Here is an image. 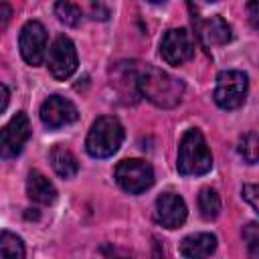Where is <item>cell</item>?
<instances>
[{
    "label": "cell",
    "mask_w": 259,
    "mask_h": 259,
    "mask_svg": "<svg viewBox=\"0 0 259 259\" xmlns=\"http://www.w3.org/2000/svg\"><path fill=\"white\" fill-rule=\"evenodd\" d=\"M136 87L148 101H152L156 107H162V109L176 107L184 93V85L180 79L152 65H146L142 71H138Z\"/></svg>",
    "instance_id": "1"
},
{
    "label": "cell",
    "mask_w": 259,
    "mask_h": 259,
    "mask_svg": "<svg viewBox=\"0 0 259 259\" xmlns=\"http://www.w3.org/2000/svg\"><path fill=\"white\" fill-rule=\"evenodd\" d=\"M176 168L182 176H202L212 168V154L200 130H186L178 144Z\"/></svg>",
    "instance_id": "2"
},
{
    "label": "cell",
    "mask_w": 259,
    "mask_h": 259,
    "mask_svg": "<svg viewBox=\"0 0 259 259\" xmlns=\"http://www.w3.org/2000/svg\"><path fill=\"white\" fill-rule=\"evenodd\" d=\"M123 136H125L123 125L119 123L117 117H113V115L97 117L87 134L85 150L93 158H109L119 150Z\"/></svg>",
    "instance_id": "3"
},
{
    "label": "cell",
    "mask_w": 259,
    "mask_h": 259,
    "mask_svg": "<svg viewBox=\"0 0 259 259\" xmlns=\"http://www.w3.org/2000/svg\"><path fill=\"white\" fill-rule=\"evenodd\" d=\"M249 89V79L243 71L227 69L217 75V87H214V103L221 109H237L245 103Z\"/></svg>",
    "instance_id": "4"
},
{
    "label": "cell",
    "mask_w": 259,
    "mask_h": 259,
    "mask_svg": "<svg viewBox=\"0 0 259 259\" xmlns=\"http://www.w3.org/2000/svg\"><path fill=\"white\" fill-rule=\"evenodd\" d=\"M115 182L130 194H140L154 184V170L146 160L130 158L115 166Z\"/></svg>",
    "instance_id": "5"
},
{
    "label": "cell",
    "mask_w": 259,
    "mask_h": 259,
    "mask_svg": "<svg viewBox=\"0 0 259 259\" xmlns=\"http://www.w3.org/2000/svg\"><path fill=\"white\" fill-rule=\"evenodd\" d=\"M47 65H49L51 75L59 81L69 79L77 71V49L69 36L59 34L53 40L47 53Z\"/></svg>",
    "instance_id": "6"
},
{
    "label": "cell",
    "mask_w": 259,
    "mask_h": 259,
    "mask_svg": "<svg viewBox=\"0 0 259 259\" xmlns=\"http://www.w3.org/2000/svg\"><path fill=\"white\" fill-rule=\"evenodd\" d=\"M160 55L172 67H180L188 63L194 57L192 34L186 28H170L160 40Z\"/></svg>",
    "instance_id": "7"
},
{
    "label": "cell",
    "mask_w": 259,
    "mask_h": 259,
    "mask_svg": "<svg viewBox=\"0 0 259 259\" xmlns=\"http://www.w3.org/2000/svg\"><path fill=\"white\" fill-rule=\"evenodd\" d=\"M30 138V121L24 111H18L10 121L0 127V158H16Z\"/></svg>",
    "instance_id": "8"
},
{
    "label": "cell",
    "mask_w": 259,
    "mask_h": 259,
    "mask_svg": "<svg viewBox=\"0 0 259 259\" xmlns=\"http://www.w3.org/2000/svg\"><path fill=\"white\" fill-rule=\"evenodd\" d=\"M18 47H20V55L22 59L36 67L45 61L47 57V30L38 20H28L24 22V26L20 28L18 34Z\"/></svg>",
    "instance_id": "9"
},
{
    "label": "cell",
    "mask_w": 259,
    "mask_h": 259,
    "mask_svg": "<svg viewBox=\"0 0 259 259\" xmlns=\"http://www.w3.org/2000/svg\"><path fill=\"white\" fill-rule=\"evenodd\" d=\"M40 121L51 127V130H59V127H65L73 121H77L79 117V111L75 107V103L63 95H51L42 101L40 105Z\"/></svg>",
    "instance_id": "10"
},
{
    "label": "cell",
    "mask_w": 259,
    "mask_h": 259,
    "mask_svg": "<svg viewBox=\"0 0 259 259\" xmlns=\"http://www.w3.org/2000/svg\"><path fill=\"white\" fill-rule=\"evenodd\" d=\"M156 221L166 229H178L186 221V202L174 192H164L156 198Z\"/></svg>",
    "instance_id": "11"
},
{
    "label": "cell",
    "mask_w": 259,
    "mask_h": 259,
    "mask_svg": "<svg viewBox=\"0 0 259 259\" xmlns=\"http://www.w3.org/2000/svg\"><path fill=\"white\" fill-rule=\"evenodd\" d=\"M196 34L202 40V45H206V47H221V45H227L233 38L229 22L219 14L210 16L206 20H198Z\"/></svg>",
    "instance_id": "12"
},
{
    "label": "cell",
    "mask_w": 259,
    "mask_h": 259,
    "mask_svg": "<svg viewBox=\"0 0 259 259\" xmlns=\"http://www.w3.org/2000/svg\"><path fill=\"white\" fill-rule=\"evenodd\" d=\"M217 249L212 233H192L180 241V255L186 259H208Z\"/></svg>",
    "instance_id": "13"
},
{
    "label": "cell",
    "mask_w": 259,
    "mask_h": 259,
    "mask_svg": "<svg viewBox=\"0 0 259 259\" xmlns=\"http://www.w3.org/2000/svg\"><path fill=\"white\" fill-rule=\"evenodd\" d=\"M26 194L32 202L38 204H53L57 198V188L55 184L38 170H30L26 178Z\"/></svg>",
    "instance_id": "14"
},
{
    "label": "cell",
    "mask_w": 259,
    "mask_h": 259,
    "mask_svg": "<svg viewBox=\"0 0 259 259\" xmlns=\"http://www.w3.org/2000/svg\"><path fill=\"white\" fill-rule=\"evenodd\" d=\"M49 158H51L53 170L61 178H73L79 172V162H77L75 154L67 146H63V144H55L51 154H49Z\"/></svg>",
    "instance_id": "15"
},
{
    "label": "cell",
    "mask_w": 259,
    "mask_h": 259,
    "mask_svg": "<svg viewBox=\"0 0 259 259\" xmlns=\"http://www.w3.org/2000/svg\"><path fill=\"white\" fill-rule=\"evenodd\" d=\"M198 210L204 221H214L221 214V196L214 188H202L198 192Z\"/></svg>",
    "instance_id": "16"
},
{
    "label": "cell",
    "mask_w": 259,
    "mask_h": 259,
    "mask_svg": "<svg viewBox=\"0 0 259 259\" xmlns=\"http://www.w3.org/2000/svg\"><path fill=\"white\" fill-rule=\"evenodd\" d=\"M0 259H24V243L10 231H0Z\"/></svg>",
    "instance_id": "17"
},
{
    "label": "cell",
    "mask_w": 259,
    "mask_h": 259,
    "mask_svg": "<svg viewBox=\"0 0 259 259\" xmlns=\"http://www.w3.org/2000/svg\"><path fill=\"white\" fill-rule=\"evenodd\" d=\"M55 14L67 26H77L83 18V10L77 4H71V2H57L55 4Z\"/></svg>",
    "instance_id": "18"
},
{
    "label": "cell",
    "mask_w": 259,
    "mask_h": 259,
    "mask_svg": "<svg viewBox=\"0 0 259 259\" xmlns=\"http://www.w3.org/2000/svg\"><path fill=\"white\" fill-rule=\"evenodd\" d=\"M239 154L243 156V160L247 164H255L257 162V134L249 132L241 138L239 142Z\"/></svg>",
    "instance_id": "19"
},
{
    "label": "cell",
    "mask_w": 259,
    "mask_h": 259,
    "mask_svg": "<svg viewBox=\"0 0 259 259\" xmlns=\"http://www.w3.org/2000/svg\"><path fill=\"white\" fill-rule=\"evenodd\" d=\"M243 239L247 241L249 259H259V253H257V245H259V229H257V223H249L243 229Z\"/></svg>",
    "instance_id": "20"
},
{
    "label": "cell",
    "mask_w": 259,
    "mask_h": 259,
    "mask_svg": "<svg viewBox=\"0 0 259 259\" xmlns=\"http://www.w3.org/2000/svg\"><path fill=\"white\" fill-rule=\"evenodd\" d=\"M257 190H259V188H257L255 184H245V186H243V198H245L255 210L259 208V202H257Z\"/></svg>",
    "instance_id": "21"
},
{
    "label": "cell",
    "mask_w": 259,
    "mask_h": 259,
    "mask_svg": "<svg viewBox=\"0 0 259 259\" xmlns=\"http://www.w3.org/2000/svg\"><path fill=\"white\" fill-rule=\"evenodd\" d=\"M8 101H10V93H8L6 85H2V83H0V113L8 107Z\"/></svg>",
    "instance_id": "22"
},
{
    "label": "cell",
    "mask_w": 259,
    "mask_h": 259,
    "mask_svg": "<svg viewBox=\"0 0 259 259\" xmlns=\"http://www.w3.org/2000/svg\"><path fill=\"white\" fill-rule=\"evenodd\" d=\"M0 12H4V20L10 16V8H8L6 4H0Z\"/></svg>",
    "instance_id": "23"
}]
</instances>
